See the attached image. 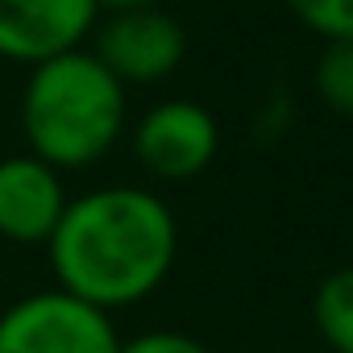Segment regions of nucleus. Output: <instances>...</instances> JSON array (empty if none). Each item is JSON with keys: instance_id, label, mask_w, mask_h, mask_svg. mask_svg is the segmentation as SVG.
Returning a JSON list of instances; mask_svg holds the SVG:
<instances>
[{"instance_id": "2", "label": "nucleus", "mask_w": 353, "mask_h": 353, "mask_svg": "<svg viewBox=\"0 0 353 353\" xmlns=\"http://www.w3.org/2000/svg\"><path fill=\"white\" fill-rule=\"evenodd\" d=\"M125 83L92 54L67 50L30 67L21 92V133L30 154L54 170H83L100 162L125 133Z\"/></svg>"}, {"instance_id": "11", "label": "nucleus", "mask_w": 353, "mask_h": 353, "mask_svg": "<svg viewBox=\"0 0 353 353\" xmlns=\"http://www.w3.org/2000/svg\"><path fill=\"white\" fill-rule=\"evenodd\" d=\"M117 353H212L204 341L188 336V332H174V328H150V332H137L129 341H121Z\"/></svg>"}, {"instance_id": "5", "label": "nucleus", "mask_w": 353, "mask_h": 353, "mask_svg": "<svg viewBox=\"0 0 353 353\" xmlns=\"http://www.w3.org/2000/svg\"><path fill=\"white\" fill-rule=\"evenodd\" d=\"M221 150L216 117L196 100H162L133 125V154L162 183L196 179Z\"/></svg>"}, {"instance_id": "1", "label": "nucleus", "mask_w": 353, "mask_h": 353, "mask_svg": "<svg viewBox=\"0 0 353 353\" xmlns=\"http://www.w3.org/2000/svg\"><path fill=\"white\" fill-rule=\"evenodd\" d=\"M46 250L63 291L117 312L166 283L179 258V225L170 204L145 188H96L67 200Z\"/></svg>"}, {"instance_id": "9", "label": "nucleus", "mask_w": 353, "mask_h": 353, "mask_svg": "<svg viewBox=\"0 0 353 353\" xmlns=\"http://www.w3.org/2000/svg\"><path fill=\"white\" fill-rule=\"evenodd\" d=\"M316 96L336 117H353V42H324L316 59Z\"/></svg>"}, {"instance_id": "10", "label": "nucleus", "mask_w": 353, "mask_h": 353, "mask_svg": "<svg viewBox=\"0 0 353 353\" xmlns=\"http://www.w3.org/2000/svg\"><path fill=\"white\" fill-rule=\"evenodd\" d=\"M291 17L324 42H353V0H283Z\"/></svg>"}, {"instance_id": "3", "label": "nucleus", "mask_w": 353, "mask_h": 353, "mask_svg": "<svg viewBox=\"0 0 353 353\" xmlns=\"http://www.w3.org/2000/svg\"><path fill=\"white\" fill-rule=\"evenodd\" d=\"M112 312L50 287L0 312V353H117Z\"/></svg>"}, {"instance_id": "12", "label": "nucleus", "mask_w": 353, "mask_h": 353, "mask_svg": "<svg viewBox=\"0 0 353 353\" xmlns=\"http://www.w3.org/2000/svg\"><path fill=\"white\" fill-rule=\"evenodd\" d=\"M158 0H96L100 13H129V9H150Z\"/></svg>"}, {"instance_id": "4", "label": "nucleus", "mask_w": 353, "mask_h": 353, "mask_svg": "<svg viewBox=\"0 0 353 353\" xmlns=\"http://www.w3.org/2000/svg\"><path fill=\"white\" fill-rule=\"evenodd\" d=\"M96 46L92 54L125 83V88H150L179 71L188 54V34L166 9H129V13H104L96 21Z\"/></svg>"}, {"instance_id": "6", "label": "nucleus", "mask_w": 353, "mask_h": 353, "mask_svg": "<svg viewBox=\"0 0 353 353\" xmlns=\"http://www.w3.org/2000/svg\"><path fill=\"white\" fill-rule=\"evenodd\" d=\"M96 21V0H0V59L38 67L79 50Z\"/></svg>"}, {"instance_id": "7", "label": "nucleus", "mask_w": 353, "mask_h": 353, "mask_svg": "<svg viewBox=\"0 0 353 353\" xmlns=\"http://www.w3.org/2000/svg\"><path fill=\"white\" fill-rule=\"evenodd\" d=\"M67 208L63 170L34 154L0 158V237L17 245H46Z\"/></svg>"}, {"instance_id": "8", "label": "nucleus", "mask_w": 353, "mask_h": 353, "mask_svg": "<svg viewBox=\"0 0 353 353\" xmlns=\"http://www.w3.org/2000/svg\"><path fill=\"white\" fill-rule=\"evenodd\" d=\"M312 320L332 353H353V266L332 270L312 295Z\"/></svg>"}]
</instances>
